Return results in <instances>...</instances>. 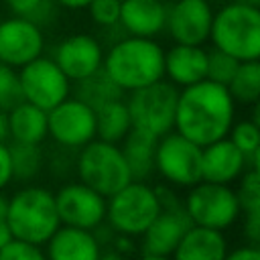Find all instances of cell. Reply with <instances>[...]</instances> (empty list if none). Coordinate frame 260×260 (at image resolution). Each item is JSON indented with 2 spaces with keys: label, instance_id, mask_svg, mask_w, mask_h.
Masks as SVG:
<instances>
[{
  "label": "cell",
  "instance_id": "8992f818",
  "mask_svg": "<svg viewBox=\"0 0 260 260\" xmlns=\"http://www.w3.org/2000/svg\"><path fill=\"white\" fill-rule=\"evenodd\" d=\"M75 171L79 183L87 185L106 199L132 181L120 144L104 142L100 138H93L79 148V154L75 158Z\"/></svg>",
  "mask_w": 260,
  "mask_h": 260
},
{
  "label": "cell",
  "instance_id": "60d3db41",
  "mask_svg": "<svg viewBox=\"0 0 260 260\" xmlns=\"http://www.w3.org/2000/svg\"><path fill=\"white\" fill-rule=\"evenodd\" d=\"M138 260H173L171 256H152V254H142Z\"/></svg>",
  "mask_w": 260,
  "mask_h": 260
},
{
  "label": "cell",
  "instance_id": "b9f144b4",
  "mask_svg": "<svg viewBox=\"0 0 260 260\" xmlns=\"http://www.w3.org/2000/svg\"><path fill=\"white\" fill-rule=\"evenodd\" d=\"M240 2H244V4H250V6H256V8H260V0H240Z\"/></svg>",
  "mask_w": 260,
  "mask_h": 260
},
{
  "label": "cell",
  "instance_id": "e575fe53",
  "mask_svg": "<svg viewBox=\"0 0 260 260\" xmlns=\"http://www.w3.org/2000/svg\"><path fill=\"white\" fill-rule=\"evenodd\" d=\"M12 181V165H10V150L6 142H0V191Z\"/></svg>",
  "mask_w": 260,
  "mask_h": 260
},
{
  "label": "cell",
  "instance_id": "f35d334b",
  "mask_svg": "<svg viewBox=\"0 0 260 260\" xmlns=\"http://www.w3.org/2000/svg\"><path fill=\"white\" fill-rule=\"evenodd\" d=\"M8 140V114L0 110V142Z\"/></svg>",
  "mask_w": 260,
  "mask_h": 260
},
{
  "label": "cell",
  "instance_id": "d6986e66",
  "mask_svg": "<svg viewBox=\"0 0 260 260\" xmlns=\"http://www.w3.org/2000/svg\"><path fill=\"white\" fill-rule=\"evenodd\" d=\"M207 75V49L203 45H173L165 51V77L175 87H189Z\"/></svg>",
  "mask_w": 260,
  "mask_h": 260
},
{
  "label": "cell",
  "instance_id": "4dcf8cb0",
  "mask_svg": "<svg viewBox=\"0 0 260 260\" xmlns=\"http://www.w3.org/2000/svg\"><path fill=\"white\" fill-rule=\"evenodd\" d=\"M18 102H22L20 85H18V71L10 65L0 63V110L8 112Z\"/></svg>",
  "mask_w": 260,
  "mask_h": 260
},
{
  "label": "cell",
  "instance_id": "83f0119b",
  "mask_svg": "<svg viewBox=\"0 0 260 260\" xmlns=\"http://www.w3.org/2000/svg\"><path fill=\"white\" fill-rule=\"evenodd\" d=\"M10 150V165H12V179L16 181H30L43 169V150L41 144H22L12 142Z\"/></svg>",
  "mask_w": 260,
  "mask_h": 260
},
{
  "label": "cell",
  "instance_id": "ee69618b",
  "mask_svg": "<svg viewBox=\"0 0 260 260\" xmlns=\"http://www.w3.org/2000/svg\"><path fill=\"white\" fill-rule=\"evenodd\" d=\"M165 2H169V4H171V2H177V0H165Z\"/></svg>",
  "mask_w": 260,
  "mask_h": 260
},
{
  "label": "cell",
  "instance_id": "d6a6232c",
  "mask_svg": "<svg viewBox=\"0 0 260 260\" xmlns=\"http://www.w3.org/2000/svg\"><path fill=\"white\" fill-rule=\"evenodd\" d=\"M0 260H47V254L37 244L12 238L6 246L0 248Z\"/></svg>",
  "mask_w": 260,
  "mask_h": 260
},
{
  "label": "cell",
  "instance_id": "4316f807",
  "mask_svg": "<svg viewBox=\"0 0 260 260\" xmlns=\"http://www.w3.org/2000/svg\"><path fill=\"white\" fill-rule=\"evenodd\" d=\"M230 142L246 156L248 169H258L260 158V126L258 120H240L228 132Z\"/></svg>",
  "mask_w": 260,
  "mask_h": 260
},
{
  "label": "cell",
  "instance_id": "5bb4252c",
  "mask_svg": "<svg viewBox=\"0 0 260 260\" xmlns=\"http://www.w3.org/2000/svg\"><path fill=\"white\" fill-rule=\"evenodd\" d=\"M213 8L207 0H177L167 6L165 30L177 45H203L209 41Z\"/></svg>",
  "mask_w": 260,
  "mask_h": 260
},
{
  "label": "cell",
  "instance_id": "ab89813d",
  "mask_svg": "<svg viewBox=\"0 0 260 260\" xmlns=\"http://www.w3.org/2000/svg\"><path fill=\"white\" fill-rule=\"evenodd\" d=\"M100 260H126V256L120 254L118 250H114V248L110 246L108 250H102V252H100Z\"/></svg>",
  "mask_w": 260,
  "mask_h": 260
},
{
  "label": "cell",
  "instance_id": "484cf974",
  "mask_svg": "<svg viewBox=\"0 0 260 260\" xmlns=\"http://www.w3.org/2000/svg\"><path fill=\"white\" fill-rule=\"evenodd\" d=\"M228 91L234 104L242 106H258L260 100V63L256 61H242L228 83Z\"/></svg>",
  "mask_w": 260,
  "mask_h": 260
},
{
  "label": "cell",
  "instance_id": "9c48e42d",
  "mask_svg": "<svg viewBox=\"0 0 260 260\" xmlns=\"http://www.w3.org/2000/svg\"><path fill=\"white\" fill-rule=\"evenodd\" d=\"M154 171L175 187H193L201 181V146L171 130L156 140Z\"/></svg>",
  "mask_w": 260,
  "mask_h": 260
},
{
  "label": "cell",
  "instance_id": "ac0fdd59",
  "mask_svg": "<svg viewBox=\"0 0 260 260\" xmlns=\"http://www.w3.org/2000/svg\"><path fill=\"white\" fill-rule=\"evenodd\" d=\"M167 6L165 0H122L118 26L128 37L154 39L165 30Z\"/></svg>",
  "mask_w": 260,
  "mask_h": 260
},
{
  "label": "cell",
  "instance_id": "44dd1931",
  "mask_svg": "<svg viewBox=\"0 0 260 260\" xmlns=\"http://www.w3.org/2000/svg\"><path fill=\"white\" fill-rule=\"evenodd\" d=\"M228 254V240L223 232L191 225L173 252V260H223Z\"/></svg>",
  "mask_w": 260,
  "mask_h": 260
},
{
  "label": "cell",
  "instance_id": "3957f363",
  "mask_svg": "<svg viewBox=\"0 0 260 260\" xmlns=\"http://www.w3.org/2000/svg\"><path fill=\"white\" fill-rule=\"evenodd\" d=\"M209 41L213 49L236 61H256L260 57V8L240 0L225 2L213 12Z\"/></svg>",
  "mask_w": 260,
  "mask_h": 260
},
{
  "label": "cell",
  "instance_id": "30bf717a",
  "mask_svg": "<svg viewBox=\"0 0 260 260\" xmlns=\"http://www.w3.org/2000/svg\"><path fill=\"white\" fill-rule=\"evenodd\" d=\"M18 85L22 102H28L45 112L61 104L71 93V81L51 57L43 55L18 69Z\"/></svg>",
  "mask_w": 260,
  "mask_h": 260
},
{
  "label": "cell",
  "instance_id": "7a4b0ae2",
  "mask_svg": "<svg viewBox=\"0 0 260 260\" xmlns=\"http://www.w3.org/2000/svg\"><path fill=\"white\" fill-rule=\"evenodd\" d=\"M102 69L126 93L165 77V51L154 39L122 37L104 55Z\"/></svg>",
  "mask_w": 260,
  "mask_h": 260
},
{
  "label": "cell",
  "instance_id": "8fae6325",
  "mask_svg": "<svg viewBox=\"0 0 260 260\" xmlns=\"http://www.w3.org/2000/svg\"><path fill=\"white\" fill-rule=\"evenodd\" d=\"M156 193H158V201H160V213L140 236L142 238L140 248H142V254L173 256L181 238L193 223H191L189 215L185 213L183 203L177 199V195L171 189L156 187Z\"/></svg>",
  "mask_w": 260,
  "mask_h": 260
},
{
  "label": "cell",
  "instance_id": "f546056e",
  "mask_svg": "<svg viewBox=\"0 0 260 260\" xmlns=\"http://www.w3.org/2000/svg\"><path fill=\"white\" fill-rule=\"evenodd\" d=\"M238 65H240V61H236L234 57H230L217 49H211V51H207V75H205V79L228 87Z\"/></svg>",
  "mask_w": 260,
  "mask_h": 260
},
{
  "label": "cell",
  "instance_id": "74e56055",
  "mask_svg": "<svg viewBox=\"0 0 260 260\" xmlns=\"http://www.w3.org/2000/svg\"><path fill=\"white\" fill-rule=\"evenodd\" d=\"M10 240H12V234H10V228H8V221H6V215H0V248H2V246H6Z\"/></svg>",
  "mask_w": 260,
  "mask_h": 260
},
{
  "label": "cell",
  "instance_id": "277c9868",
  "mask_svg": "<svg viewBox=\"0 0 260 260\" xmlns=\"http://www.w3.org/2000/svg\"><path fill=\"white\" fill-rule=\"evenodd\" d=\"M6 221L14 240L43 246L61 225L55 195L47 187L28 185L8 197Z\"/></svg>",
  "mask_w": 260,
  "mask_h": 260
},
{
  "label": "cell",
  "instance_id": "7c38bea8",
  "mask_svg": "<svg viewBox=\"0 0 260 260\" xmlns=\"http://www.w3.org/2000/svg\"><path fill=\"white\" fill-rule=\"evenodd\" d=\"M47 136L63 148L79 150L95 138V112L77 98H65L47 112Z\"/></svg>",
  "mask_w": 260,
  "mask_h": 260
},
{
  "label": "cell",
  "instance_id": "7bdbcfd3",
  "mask_svg": "<svg viewBox=\"0 0 260 260\" xmlns=\"http://www.w3.org/2000/svg\"><path fill=\"white\" fill-rule=\"evenodd\" d=\"M209 4H225V2H232V0H207Z\"/></svg>",
  "mask_w": 260,
  "mask_h": 260
},
{
  "label": "cell",
  "instance_id": "1f68e13d",
  "mask_svg": "<svg viewBox=\"0 0 260 260\" xmlns=\"http://www.w3.org/2000/svg\"><path fill=\"white\" fill-rule=\"evenodd\" d=\"M120 4L122 0H91L87 6L89 18L104 28L118 26L120 20Z\"/></svg>",
  "mask_w": 260,
  "mask_h": 260
},
{
  "label": "cell",
  "instance_id": "836d02e7",
  "mask_svg": "<svg viewBox=\"0 0 260 260\" xmlns=\"http://www.w3.org/2000/svg\"><path fill=\"white\" fill-rule=\"evenodd\" d=\"M8 10L14 14V16H22V18H28L43 0H4Z\"/></svg>",
  "mask_w": 260,
  "mask_h": 260
},
{
  "label": "cell",
  "instance_id": "603a6c76",
  "mask_svg": "<svg viewBox=\"0 0 260 260\" xmlns=\"http://www.w3.org/2000/svg\"><path fill=\"white\" fill-rule=\"evenodd\" d=\"M156 140H158L156 136H150L134 128L124 136L120 150L124 154L132 181H146L154 173Z\"/></svg>",
  "mask_w": 260,
  "mask_h": 260
},
{
  "label": "cell",
  "instance_id": "f1b7e54d",
  "mask_svg": "<svg viewBox=\"0 0 260 260\" xmlns=\"http://www.w3.org/2000/svg\"><path fill=\"white\" fill-rule=\"evenodd\" d=\"M240 211L244 217H260V173L258 169H246L240 175V187L236 189Z\"/></svg>",
  "mask_w": 260,
  "mask_h": 260
},
{
  "label": "cell",
  "instance_id": "4fadbf2b",
  "mask_svg": "<svg viewBox=\"0 0 260 260\" xmlns=\"http://www.w3.org/2000/svg\"><path fill=\"white\" fill-rule=\"evenodd\" d=\"M53 195L61 225L93 232L106 221V197L79 181L65 183Z\"/></svg>",
  "mask_w": 260,
  "mask_h": 260
},
{
  "label": "cell",
  "instance_id": "d590c367",
  "mask_svg": "<svg viewBox=\"0 0 260 260\" xmlns=\"http://www.w3.org/2000/svg\"><path fill=\"white\" fill-rule=\"evenodd\" d=\"M223 260H260V248L252 244H244L234 250H228Z\"/></svg>",
  "mask_w": 260,
  "mask_h": 260
},
{
  "label": "cell",
  "instance_id": "e0dca14e",
  "mask_svg": "<svg viewBox=\"0 0 260 260\" xmlns=\"http://www.w3.org/2000/svg\"><path fill=\"white\" fill-rule=\"evenodd\" d=\"M246 156L230 142V138H219L201 148V181L230 185L246 171Z\"/></svg>",
  "mask_w": 260,
  "mask_h": 260
},
{
  "label": "cell",
  "instance_id": "9a60e30c",
  "mask_svg": "<svg viewBox=\"0 0 260 260\" xmlns=\"http://www.w3.org/2000/svg\"><path fill=\"white\" fill-rule=\"evenodd\" d=\"M45 49L43 28L22 16L0 20V63L20 69L41 57Z\"/></svg>",
  "mask_w": 260,
  "mask_h": 260
},
{
  "label": "cell",
  "instance_id": "ba28073f",
  "mask_svg": "<svg viewBox=\"0 0 260 260\" xmlns=\"http://www.w3.org/2000/svg\"><path fill=\"white\" fill-rule=\"evenodd\" d=\"M183 209L193 225H201L217 232L232 228L242 215L236 189H232L230 185H217L205 181H199L193 187H189L183 201Z\"/></svg>",
  "mask_w": 260,
  "mask_h": 260
},
{
  "label": "cell",
  "instance_id": "d4e9b609",
  "mask_svg": "<svg viewBox=\"0 0 260 260\" xmlns=\"http://www.w3.org/2000/svg\"><path fill=\"white\" fill-rule=\"evenodd\" d=\"M73 98L81 100L85 106H89L95 112L104 104H110L114 100H122L124 91L112 81V77L104 69H98L89 77L75 83V95Z\"/></svg>",
  "mask_w": 260,
  "mask_h": 260
},
{
  "label": "cell",
  "instance_id": "8d00e7d4",
  "mask_svg": "<svg viewBox=\"0 0 260 260\" xmlns=\"http://www.w3.org/2000/svg\"><path fill=\"white\" fill-rule=\"evenodd\" d=\"M59 8H67V10H83L89 6L91 0H53Z\"/></svg>",
  "mask_w": 260,
  "mask_h": 260
},
{
  "label": "cell",
  "instance_id": "2e32d148",
  "mask_svg": "<svg viewBox=\"0 0 260 260\" xmlns=\"http://www.w3.org/2000/svg\"><path fill=\"white\" fill-rule=\"evenodd\" d=\"M51 59L57 63V67L71 83H77L95 73L98 69H102L104 49L95 37L87 32H75L65 37L55 47Z\"/></svg>",
  "mask_w": 260,
  "mask_h": 260
},
{
  "label": "cell",
  "instance_id": "7402d4cb",
  "mask_svg": "<svg viewBox=\"0 0 260 260\" xmlns=\"http://www.w3.org/2000/svg\"><path fill=\"white\" fill-rule=\"evenodd\" d=\"M8 138L22 144H41L47 138V112L28 104L18 102L8 112Z\"/></svg>",
  "mask_w": 260,
  "mask_h": 260
},
{
  "label": "cell",
  "instance_id": "cb8c5ba5",
  "mask_svg": "<svg viewBox=\"0 0 260 260\" xmlns=\"http://www.w3.org/2000/svg\"><path fill=\"white\" fill-rule=\"evenodd\" d=\"M132 130L126 100H114L95 110V138L112 144H120Z\"/></svg>",
  "mask_w": 260,
  "mask_h": 260
},
{
  "label": "cell",
  "instance_id": "6da1fadb",
  "mask_svg": "<svg viewBox=\"0 0 260 260\" xmlns=\"http://www.w3.org/2000/svg\"><path fill=\"white\" fill-rule=\"evenodd\" d=\"M234 116L236 104L228 87L203 79L179 91L175 130L203 148L228 136Z\"/></svg>",
  "mask_w": 260,
  "mask_h": 260
},
{
  "label": "cell",
  "instance_id": "ffe728a7",
  "mask_svg": "<svg viewBox=\"0 0 260 260\" xmlns=\"http://www.w3.org/2000/svg\"><path fill=\"white\" fill-rule=\"evenodd\" d=\"M102 246L93 232L59 225L47 240V260H100Z\"/></svg>",
  "mask_w": 260,
  "mask_h": 260
},
{
  "label": "cell",
  "instance_id": "5b68a950",
  "mask_svg": "<svg viewBox=\"0 0 260 260\" xmlns=\"http://www.w3.org/2000/svg\"><path fill=\"white\" fill-rule=\"evenodd\" d=\"M160 213L156 187L146 181H130L106 199V221L114 234L140 238Z\"/></svg>",
  "mask_w": 260,
  "mask_h": 260
},
{
  "label": "cell",
  "instance_id": "52a82bcc",
  "mask_svg": "<svg viewBox=\"0 0 260 260\" xmlns=\"http://www.w3.org/2000/svg\"><path fill=\"white\" fill-rule=\"evenodd\" d=\"M177 95L179 87L162 79L136 91H130L126 108L130 114L132 128L156 138L175 130Z\"/></svg>",
  "mask_w": 260,
  "mask_h": 260
}]
</instances>
